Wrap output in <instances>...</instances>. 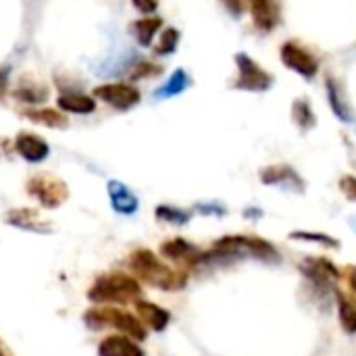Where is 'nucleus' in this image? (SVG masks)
<instances>
[{"label": "nucleus", "mask_w": 356, "mask_h": 356, "mask_svg": "<svg viewBox=\"0 0 356 356\" xmlns=\"http://www.w3.org/2000/svg\"><path fill=\"white\" fill-rule=\"evenodd\" d=\"M242 259L280 263V252L271 242L257 238V236H225V238H219L211 246V250L200 254L196 269L221 267V265H229V263H236Z\"/></svg>", "instance_id": "f257e3e1"}, {"label": "nucleus", "mask_w": 356, "mask_h": 356, "mask_svg": "<svg viewBox=\"0 0 356 356\" xmlns=\"http://www.w3.org/2000/svg\"><path fill=\"white\" fill-rule=\"evenodd\" d=\"M129 269L140 282H144L152 288L165 290V292H179L188 286L186 271L169 267L163 259H159L148 248H138L136 252H131Z\"/></svg>", "instance_id": "f03ea898"}, {"label": "nucleus", "mask_w": 356, "mask_h": 356, "mask_svg": "<svg viewBox=\"0 0 356 356\" xmlns=\"http://www.w3.org/2000/svg\"><path fill=\"white\" fill-rule=\"evenodd\" d=\"M142 296V286L134 275L104 273L88 290V300L94 305H127Z\"/></svg>", "instance_id": "7ed1b4c3"}, {"label": "nucleus", "mask_w": 356, "mask_h": 356, "mask_svg": "<svg viewBox=\"0 0 356 356\" xmlns=\"http://www.w3.org/2000/svg\"><path fill=\"white\" fill-rule=\"evenodd\" d=\"M83 323L90 332H100V330L113 327L119 334L134 338L136 342H144L148 336L144 323L138 317H134V313L121 311L117 307H94L83 313Z\"/></svg>", "instance_id": "20e7f679"}, {"label": "nucleus", "mask_w": 356, "mask_h": 356, "mask_svg": "<svg viewBox=\"0 0 356 356\" xmlns=\"http://www.w3.org/2000/svg\"><path fill=\"white\" fill-rule=\"evenodd\" d=\"M298 269L305 275V280L311 284L315 296L321 298V307H325V311H327V307L336 298L338 282L342 280V271L325 257H307L298 265Z\"/></svg>", "instance_id": "39448f33"}, {"label": "nucleus", "mask_w": 356, "mask_h": 356, "mask_svg": "<svg viewBox=\"0 0 356 356\" xmlns=\"http://www.w3.org/2000/svg\"><path fill=\"white\" fill-rule=\"evenodd\" d=\"M25 190L42 209H48V211H54L69 200V186L50 173H38L29 177L25 184Z\"/></svg>", "instance_id": "423d86ee"}, {"label": "nucleus", "mask_w": 356, "mask_h": 356, "mask_svg": "<svg viewBox=\"0 0 356 356\" xmlns=\"http://www.w3.org/2000/svg\"><path fill=\"white\" fill-rule=\"evenodd\" d=\"M234 60L238 67V77L234 81V88L244 90V92H267L275 83L273 75L265 71L250 54L238 52Z\"/></svg>", "instance_id": "0eeeda50"}, {"label": "nucleus", "mask_w": 356, "mask_h": 356, "mask_svg": "<svg viewBox=\"0 0 356 356\" xmlns=\"http://www.w3.org/2000/svg\"><path fill=\"white\" fill-rule=\"evenodd\" d=\"M92 96L100 102H104L106 106L115 108V111H131L134 106L140 104L142 94L134 83H125V81H108V83H100L94 88Z\"/></svg>", "instance_id": "6e6552de"}, {"label": "nucleus", "mask_w": 356, "mask_h": 356, "mask_svg": "<svg viewBox=\"0 0 356 356\" xmlns=\"http://www.w3.org/2000/svg\"><path fill=\"white\" fill-rule=\"evenodd\" d=\"M280 58H282V63L290 71L298 73L305 79H313L319 73V60H317V56L309 48H305L302 44H298V42H292V40L290 42H284L282 48H280Z\"/></svg>", "instance_id": "1a4fd4ad"}, {"label": "nucleus", "mask_w": 356, "mask_h": 356, "mask_svg": "<svg viewBox=\"0 0 356 356\" xmlns=\"http://www.w3.org/2000/svg\"><path fill=\"white\" fill-rule=\"evenodd\" d=\"M4 223L8 227L21 229V232H29V234H38V236H48L52 234V223L46 221L42 217L40 211L29 209V207H19V209H8L4 213Z\"/></svg>", "instance_id": "9d476101"}, {"label": "nucleus", "mask_w": 356, "mask_h": 356, "mask_svg": "<svg viewBox=\"0 0 356 356\" xmlns=\"http://www.w3.org/2000/svg\"><path fill=\"white\" fill-rule=\"evenodd\" d=\"M261 181L265 186L282 188L286 192H296V194H302L307 190L305 179L290 165H269V167H265L261 171Z\"/></svg>", "instance_id": "9b49d317"}, {"label": "nucleus", "mask_w": 356, "mask_h": 356, "mask_svg": "<svg viewBox=\"0 0 356 356\" xmlns=\"http://www.w3.org/2000/svg\"><path fill=\"white\" fill-rule=\"evenodd\" d=\"M106 194L111 209L121 217H134L140 211V196L121 179L106 181Z\"/></svg>", "instance_id": "f8f14e48"}, {"label": "nucleus", "mask_w": 356, "mask_h": 356, "mask_svg": "<svg viewBox=\"0 0 356 356\" xmlns=\"http://www.w3.org/2000/svg\"><path fill=\"white\" fill-rule=\"evenodd\" d=\"M15 146V154H19L25 163L29 165H40L50 156V144L31 131H21L17 134V138L13 140Z\"/></svg>", "instance_id": "ddd939ff"}, {"label": "nucleus", "mask_w": 356, "mask_h": 356, "mask_svg": "<svg viewBox=\"0 0 356 356\" xmlns=\"http://www.w3.org/2000/svg\"><path fill=\"white\" fill-rule=\"evenodd\" d=\"M202 250L198 246H194L192 242L184 240V238H173V240H165L161 244V257L175 263V265H184L190 269H196L198 261H200Z\"/></svg>", "instance_id": "4468645a"}, {"label": "nucleus", "mask_w": 356, "mask_h": 356, "mask_svg": "<svg viewBox=\"0 0 356 356\" xmlns=\"http://www.w3.org/2000/svg\"><path fill=\"white\" fill-rule=\"evenodd\" d=\"M252 23L259 31L271 33L282 21V2L280 0H248Z\"/></svg>", "instance_id": "2eb2a0df"}, {"label": "nucleus", "mask_w": 356, "mask_h": 356, "mask_svg": "<svg viewBox=\"0 0 356 356\" xmlns=\"http://www.w3.org/2000/svg\"><path fill=\"white\" fill-rule=\"evenodd\" d=\"M134 309L138 313V319L144 323L146 330H152V332H165L169 321H171V313L150 300H142L138 298L134 302Z\"/></svg>", "instance_id": "dca6fc26"}, {"label": "nucleus", "mask_w": 356, "mask_h": 356, "mask_svg": "<svg viewBox=\"0 0 356 356\" xmlns=\"http://www.w3.org/2000/svg\"><path fill=\"white\" fill-rule=\"evenodd\" d=\"M98 356H146L140 342L125 334H113L98 344Z\"/></svg>", "instance_id": "f3484780"}, {"label": "nucleus", "mask_w": 356, "mask_h": 356, "mask_svg": "<svg viewBox=\"0 0 356 356\" xmlns=\"http://www.w3.org/2000/svg\"><path fill=\"white\" fill-rule=\"evenodd\" d=\"M163 27H165L163 17H159V15H146V17L136 19L129 25V31H131V35H134V40H136V44L140 48H150Z\"/></svg>", "instance_id": "a211bd4d"}, {"label": "nucleus", "mask_w": 356, "mask_h": 356, "mask_svg": "<svg viewBox=\"0 0 356 356\" xmlns=\"http://www.w3.org/2000/svg\"><path fill=\"white\" fill-rule=\"evenodd\" d=\"M48 96H50V88L42 81L27 77V75L19 79V83L13 92V98L27 106H40L48 100Z\"/></svg>", "instance_id": "6ab92c4d"}, {"label": "nucleus", "mask_w": 356, "mask_h": 356, "mask_svg": "<svg viewBox=\"0 0 356 356\" xmlns=\"http://www.w3.org/2000/svg\"><path fill=\"white\" fill-rule=\"evenodd\" d=\"M96 98L86 92H63L56 98V108L65 115H92L96 111Z\"/></svg>", "instance_id": "aec40b11"}, {"label": "nucleus", "mask_w": 356, "mask_h": 356, "mask_svg": "<svg viewBox=\"0 0 356 356\" xmlns=\"http://www.w3.org/2000/svg\"><path fill=\"white\" fill-rule=\"evenodd\" d=\"M192 75L186 71V69H175L169 77H167V81L165 83H161L159 88H154L152 90V98L154 100H169V98H175V96H181L186 90H190L192 88Z\"/></svg>", "instance_id": "412c9836"}, {"label": "nucleus", "mask_w": 356, "mask_h": 356, "mask_svg": "<svg viewBox=\"0 0 356 356\" xmlns=\"http://www.w3.org/2000/svg\"><path fill=\"white\" fill-rule=\"evenodd\" d=\"M23 117L31 123L50 127V129H65L69 125V119L65 113H60L58 108H40V106H31L27 111H23Z\"/></svg>", "instance_id": "4be33fe9"}, {"label": "nucleus", "mask_w": 356, "mask_h": 356, "mask_svg": "<svg viewBox=\"0 0 356 356\" xmlns=\"http://www.w3.org/2000/svg\"><path fill=\"white\" fill-rule=\"evenodd\" d=\"M336 307H338V317H340V325L348 336L356 334V296H350L342 290L336 292L334 298Z\"/></svg>", "instance_id": "5701e85b"}, {"label": "nucleus", "mask_w": 356, "mask_h": 356, "mask_svg": "<svg viewBox=\"0 0 356 356\" xmlns=\"http://www.w3.org/2000/svg\"><path fill=\"white\" fill-rule=\"evenodd\" d=\"M325 92H327V100H330V108L334 111V115L344 121V123H353V111L348 106V102L344 100V92L340 88V83L334 77H327L325 81Z\"/></svg>", "instance_id": "b1692460"}, {"label": "nucleus", "mask_w": 356, "mask_h": 356, "mask_svg": "<svg viewBox=\"0 0 356 356\" xmlns=\"http://www.w3.org/2000/svg\"><path fill=\"white\" fill-rule=\"evenodd\" d=\"M154 219L159 223L181 227V225H188L192 221V211H186V209L175 207V204H159L154 209Z\"/></svg>", "instance_id": "393cba45"}, {"label": "nucleus", "mask_w": 356, "mask_h": 356, "mask_svg": "<svg viewBox=\"0 0 356 356\" xmlns=\"http://www.w3.org/2000/svg\"><path fill=\"white\" fill-rule=\"evenodd\" d=\"M292 121H294V125H296L302 134L315 129V125H317V115H315V111H313V106H311L309 100H305V98L294 100V104H292Z\"/></svg>", "instance_id": "a878e982"}, {"label": "nucleus", "mask_w": 356, "mask_h": 356, "mask_svg": "<svg viewBox=\"0 0 356 356\" xmlns=\"http://www.w3.org/2000/svg\"><path fill=\"white\" fill-rule=\"evenodd\" d=\"M179 42H181V33L177 27H163L159 33V42L154 44V54L156 56H171V54H175Z\"/></svg>", "instance_id": "bb28decb"}, {"label": "nucleus", "mask_w": 356, "mask_h": 356, "mask_svg": "<svg viewBox=\"0 0 356 356\" xmlns=\"http://www.w3.org/2000/svg\"><path fill=\"white\" fill-rule=\"evenodd\" d=\"M161 73H163V65L138 58L134 63V67L129 69V83H136V81H142V79H152V77H156Z\"/></svg>", "instance_id": "cd10ccee"}, {"label": "nucleus", "mask_w": 356, "mask_h": 356, "mask_svg": "<svg viewBox=\"0 0 356 356\" xmlns=\"http://www.w3.org/2000/svg\"><path fill=\"white\" fill-rule=\"evenodd\" d=\"M290 240H300V242H313V244H321V246H327V248H340V242L327 234H321V232H292L290 234Z\"/></svg>", "instance_id": "c85d7f7f"}, {"label": "nucleus", "mask_w": 356, "mask_h": 356, "mask_svg": "<svg viewBox=\"0 0 356 356\" xmlns=\"http://www.w3.org/2000/svg\"><path fill=\"white\" fill-rule=\"evenodd\" d=\"M194 213L204 215V217H223L227 215V207L217 200H202L194 204Z\"/></svg>", "instance_id": "c756f323"}, {"label": "nucleus", "mask_w": 356, "mask_h": 356, "mask_svg": "<svg viewBox=\"0 0 356 356\" xmlns=\"http://www.w3.org/2000/svg\"><path fill=\"white\" fill-rule=\"evenodd\" d=\"M221 4L234 19H240L248 8V0H221Z\"/></svg>", "instance_id": "7c9ffc66"}, {"label": "nucleus", "mask_w": 356, "mask_h": 356, "mask_svg": "<svg viewBox=\"0 0 356 356\" xmlns=\"http://www.w3.org/2000/svg\"><path fill=\"white\" fill-rule=\"evenodd\" d=\"M131 2V6L140 13V15H156V10H159V4H161V0H129Z\"/></svg>", "instance_id": "2f4dec72"}, {"label": "nucleus", "mask_w": 356, "mask_h": 356, "mask_svg": "<svg viewBox=\"0 0 356 356\" xmlns=\"http://www.w3.org/2000/svg\"><path fill=\"white\" fill-rule=\"evenodd\" d=\"M340 192L350 200L356 202V175H344L340 179Z\"/></svg>", "instance_id": "473e14b6"}, {"label": "nucleus", "mask_w": 356, "mask_h": 356, "mask_svg": "<svg viewBox=\"0 0 356 356\" xmlns=\"http://www.w3.org/2000/svg\"><path fill=\"white\" fill-rule=\"evenodd\" d=\"M8 73H10V69H8V67L0 69V96L4 94L6 86H8Z\"/></svg>", "instance_id": "72a5a7b5"}, {"label": "nucleus", "mask_w": 356, "mask_h": 356, "mask_svg": "<svg viewBox=\"0 0 356 356\" xmlns=\"http://www.w3.org/2000/svg\"><path fill=\"white\" fill-rule=\"evenodd\" d=\"M244 217H248V219H259V217H263V211H261V209L250 207V209H246V211H244Z\"/></svg>", "instance_id": "f704fd0d"}, {"label": "nucleus", "mask_w": 356, "mask_h": 356, "mask_svg": "<svg viewBox=\"0 0 356 356\" xmlns=\"http://www.w3.org/2000/svg\"><path fill=\"white\" fill-rule=\"evenodd\" d=\"M0 356H15L10 353V348H8L2 340H0Z\"/></svg>", "instance_id": "c9c22d12"}, {"label": "nucleus", "mask_w": 356, "mask_h": 356, "mask_svg": "<svg viewBox=\"0 0 356 356\" xmlns=\"http://www.w3.org/2000/svg\"><path fill=\"white\" fill-rule=\"evenodd\" d=\"M350 227H353V229L356 232V215L355 217H350Z\"/></svg>", "instance_id": "e433bc0d"}]
</instances>
